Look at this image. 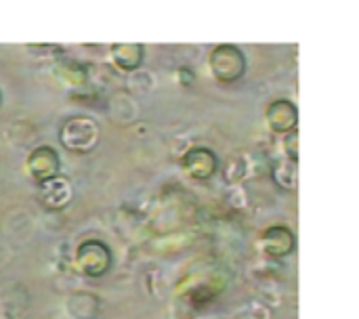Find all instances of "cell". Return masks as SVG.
<instances>
[{
    "label": "cell",
    "mask_w": 359,
    "mask_h": 319,
    "mask_svg": "<svg viewBox=\"0 0 359 319\" xmlns=\"http://www.w3.org/2000/svg\"><path fill=\"white\" fill-rule=\"evenodd\" d=\"M0 105H2V93H0Z\"/></svg>",
    "instance_id": "4fadbf2b"
},
{
    "label": "cell",
    "mask_w": 359,
    "mask_h": 319,
    "mask_svg": "<svg viewBox=\"0 0 359 319\" xmlns=\"http://www.w3.org/2000/svg\"><path fill=\"white\" fill-rule=\"evenodd\" d=\"M55 74L63 80V82H67V84H82L84 80H86V67L84 65H80V63H76V61H63L59 67H55Z\"/></svg>",
    "instance_id": "8fae6325"
},
{
    "label": "cell",
    "mask_w": 359,
    "mask_h": 319,
    "mask_svg": "<svg viewBox=\"0 0 359 319\" xmlns=\"http://www.w3.org/2000/svg\"><path fill=\"white\" fill-rule=\"evenodd\" d=\"M114 65L122 72H135L143 65L145 46L139 42H116L109 50Z\"/></svg>",
    "instance_id": "ba28073f"
},
{
    "label": "cell",
    "mask_w": 359,
    "mask_h": 319,
    "mask_svg": "<svg viewBox=\"0 0 359 319\" xmlns=\"http://www.w3.org/2000/svg\"><path fill=\"white\" fill-rule=\"evenodd\" d=\"M25 170H27V175L38 185H44V183H48V181L59 177V172H61V158H59L57 149L50 147V145L34 147L27 154V158H25Z\"/></svg>",
    "instance_id": "277c9868"
},
{
    "label": "cell",
    "mask_w": 359,
    "mask_h": 319,
    "mask_svg": "<svg viewBox=\"0 0 359 319\" xmlns=\"http://www.w3.org/2000/svg\"><path fill=\"white\" fill-rule=\"evenodd\" d=\"M273 181L282 185L284 189H294L297 187V164L290 160H282L273 168Z\"/></svg>",
    "instance_id": "30bf717a"
},
{
    "label": "cell",
    "mask_w": 359,
    "mask_h": 319,
    "mask_svg": "<svg viewBox=\"0 0 359 319\" xmlns=\"http://www.w3.org/2000/svg\"><path fill=\"white\" fill-rule=\"evenodd\" d=\"M181 164H183V170L196 179V181H208L215 177L217 168H219V158L212 149L208 147H191L185 151V156L181 158Z\"/></svg>",
    "instance_id": "8992f818"
},
{
    "label": "cell",
    "mask_w": 359,
    "mask_h": 319,
    "mask_svg": "<svg viewBox=\"0 0 359 319\" xmlns=\"http://www.w3.org/2000/svg\"><path fill=\"white\" fill-rule=\"evenodd\" d=\"M259 246L269 259H286L297 250V236L286 225H273L261 233Z\"/></svg>",
    "instance_id": "5b68a950"
},
{
    "label": "cell",
    "mask_w": 359,
    "mask_h": 319,
    "mask_svg": "<svg viewBox=\"0 0 359 319\" xmlns=\"http://www.w3.org/2000/svg\"><path fill=\"white\" fill-rule=\"evenodd\" d=\"M265 122L271 133L276 135H288L297 130L299 126V107L290 99H276L267 105Z\"/></svg>",
    "instance_id": "52a82bcc"
},
{
    "label": "cell",
    "mask_w": 359,
    "mask_h": 319,
    "mask_svg": "<svg viewBox=\"0 0 359 319\" xmlns=\"http://www.w3.org/2000/svg\"><path fill=\"white\" fill-rule=\"evenodd\" d=\"M208 67L217 82L231 84L246 74V55L236 44H217L208 55Z\"/></svg>",
    "instance_id": "6da1fadb"
},
{
    "label": "cell",
    "mask_w": 359,
    "mask_h": 319,
    "mask_svg": "<svg viewBox=\"0 0 359 319\" xmlns=\"http://www.w3.org/2000/svg\"><path fill=\"white\" fill-rule=\"evenodd\" d=\"M99 124L93 118L86 116H74L69 118L61 128V145L74 154H88L99 143Z\"/></svg>",
    "instance_id": "7a4b0ae2"
},
{
    "label": "cell",
    "mask_w": 359,
    "mask_h": 319,
    "mask_svg": "<svg viewBox=\"0 0 359 319\" xmlns=\"http://www.w3.org/2000/svg\"><path fill=\"white\" fill-rule=\"evenodd\" d=\"M72 185L63 179L57 177L44 185H40V202L48 208V210H61L69 204L72 200Z\"/></svg>",
    "instance_id": "9c48e42d"
},
{
    "label": "cell",
    "mask_w": 359,
    "mask_h": 319,
    "mask_svg": "<svg viewBox=\"0 0 359 319\" xmlns=\"http://www.w3.org/2000/svg\"><path fill=\"white\" fill-rule=\"evenodd\" d=\"M111 263H114L111 250L101 240H84L76 248V267L80 269L82 276L90 280L107 276V271L111 269Z\"/></svg>",
    "instance_id": "3957f363"
},
{
    "label": "cell",
    "mask_w": 359,
    "mask_h": 319,
    "mask_svg": "<svg viewBox=\"0 0 359 319\" xmlns=\"http://www.w3.org/2000/svg\"><path fill=\"white\" fill-rule=\"evenodd\" d=\"M282 147H284L286 160H290V162L297 164L299 162V130H292V133L284 135Z\"/></svg>",
    "instance_id": "7c38bea8"
}]
</instances>
